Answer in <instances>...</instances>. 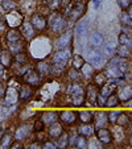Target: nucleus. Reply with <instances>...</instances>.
<instances>
[{
    "mask_svg": "<svg viewBox=\"0 0 132 149\" xmlns=\"http://www.w3.org/2000/svg\"><path fill=\"white\" fill-rule=\"evenodd\" d=\"M71 99V103H73V106H77V107H79V106H82V104L85 103V100H86V96H75V98H70Z\"/></svg>",
    "mask_w": 132,
    "mask_h": 149,
    "instance_id": "nucleus-43",
    "label": "nucleus"
},
{
    "mask_svg": "<svg viewBox=\"0 0 132 149\" xmlns=\"http://www.w3.org/2000/svg\"><path fill=\"white\" fill-rule=\"evenodd\" d=\"M118 62H119V58H114L110 61L108 66H107V70H106L107 78H111V79H122L123 78L124 74L122 73L120 69H119Z\"/></svg>",
    "mask_w": 132,
    "mask_h": 149,
    "instance_id": "nucleus-2",
    "label": "nucleus"
},
{
    "mask_svg": "<svg viewBox=\"0 0 132 149\" xmlns=\"http://www.w3.org/2000/svg\"><path fill=\"white\" fill-rule=\"evenodd\" d=\"M12 61H13V54L9 50H1V54H0V63L4 66V68H11Z\"/></svg>",
    "mask_w": 132,
    "mask_h": 149,
    "instance_id": "nucleus-18",
    "label": "nucleus"
},
{
    "mask_svg": "<svg viewBox=\"0 0 132 149\" xmlns=\"http://www.w3.org/2000/svg\"><path fill=\"white\" fill-rule=\"evenodd\" d=\"M87 59L93 66H102L104 62V57L103 53L98 49H93V50L89 52V56H87Z\"/></svg>",
    "mask_w": 132,
    "mask_h": 149,
    "instance_id": "nucleus-5",
    "label": "nucleus"
},
{
    "mask_svg": "<svg viewBox=\"0 0 132 149\" xmlns=\"http://www.w3.org/2000/svg\"><path fill=\"white\" fill-rule=\"evenodd\" d=\"M95 120V127L96 128H103V127H107V123H108V116H107L106 112H98L96 116L94 118Z\"/></svg>",
    "mask_w": 132,
    "mask_h": 149,
    "instance_id": "nucleus-20",
    "label": "nucleus"
},
{
    "mask_svg": "<svg viewBox=\"0 0 132 149\" xmlns=\"http://www.w3.org/2000/svg\"><path fill=\"white\" fill-rule=\"evenodd\" d=\"M44 125H45V123L42 120H36L34 121V125H33L34 127L33 130L36 131V132H41V131H44V128H45Z\"/></svg>",
    "mask_w": 132,
    "mask_h": 149,
    "instance_id": "nucleus-46",
    "label": "nucleus"
},
{
    "mask_svg": "<svg viewBox=\"0 0 132 149\" xmlns=\"http://www.w3.org/2000/svg\"><path fill=\"white\" fill-rule=\"evenodd\" d=\"M129 132L132 133V119H131V125H129Z\"/></svg>",
    "mask_w": 132,
    "mask_h": 149,
    "instance_id": "nucleus-56",
    "label": "nucleus"
},
{
    "mask_svg": "<svg viewBox=\"0 0 132 149\" xmlns=\"http://www.w3.org/2000/svg\"><path fill=\"white\" fill-rule=\"evenodd\" d=\"M70 58V53L65 49H59L57 53H54L53 56V62L54 63H61V65H65L66 62Z\"/></svg>",
    "mask_w": 132,
    "mask_h": 149,
    "instance_id": "nucleus-13",
    "label": "nucleus"
},
{
    "mask_svg": "<svg viewBox=\"0 0 132 149\" xmlns=\"http://www.w3.org/2000/svg\"><path fill=\"white\" fill-rule=\"evenodd\" d=\"M13 143V136L11 132H6L3 135V137L0 139V148L1 149H7L11 148V144Z\"/></svg>",
    "mask_w": 132,
    "mask_h": 149,
    "instance_id": "nucleus-22",
    "label": "nucleus"
},
{
    "mask_svg": "<svg viewBox=\"0 0 132 149\" xmlns=\"http://www.w3.org/2000/svg\"><path fill=\"white\" fill-rule=\"evenodd\" d=\"M69 146V135L66 132H62V135L58 137L57 141V148H68Z\"/></svg>",
    "mask_w": 132,
    "mask_h": 149,
    "instance_id": "nucleus-35",
    "label": "nucleus"
},
{
    "mask_svg": "<svg viewBox=\"0 0 132 149\" xmlns=\"http://www.w3.org/2000/svg\"><path fill=\"white\" fill-rule=\"evenodd\" d=\"M6 26H7L6 19L3 17V15H0V29H6Z\"/></svg>",
    "mask_w": 132,
    "mask_h": 149,
    "instance_id": "nucleus-52",
    "label": "nucleus"
},
{
    "mask_svg": "<svg viewBox=\"0 0 132 149\" xmlns=\"http://www.w3.org/2000/svg\"><path fill=\"white\" fill-rule=\"evenodd\" d=\"M85 4L81 3V1H77V3L71 4V8L68 11V16L71 21H77L78 19H81L85 13Z\"/></svg>",
    "mask_w": 132,
    "mask_h": 149,
    "instance_id": "nucleus-3",
    "label": "nucleus"
},
{
    "mask_svg": "<svg viewBox=\"0 0 132 149\" xmlns=\"http://www.w3.org/2000/svg\"><path fill=\"white\" fill-rule=\"evenodd\" d=\"M126 123H128V118H127L126 113L120 112V115H119L118 120H116V124H119L120 127H124V125H126Z\"/></svg>",
    "mask_w": 132,
    "mask_h": 149,
    "instance_id": "nucleus-45",
    "label": "nucleus"
},
{
    "mask_svg": "<svg viewBox=\"0 0 132 149\" xmlns=\"http://www.w3.org/2000/svg\"><path fill=\"white\" fill-rule=\"evenodd\" d=\"M78 132H79V135L89 137V136H91L94 133V127L91 124H82L78 128Z\"/></svg>",
    "mask_w": 132,
    "mask_h": 149,
    "instance_id": "nucleus-30",
    "label": "nucleus"
},
{
    "mask_svg": "<svg viewBox=\"0 0 132 149\" xmlns=\"http://www.w3.org/2000/svg\"><path fill=\"white\" fill-rule=\"evenodd\" d=\"M11 148H12V149L23 148V144H21V141H20V140H16V141H13V143L11 144Z\"/></svg>",
    "mask_w": 132,
    "mask_h": 149,
    "instance_id": "nucleus-51",
    "label": "nucleus"
},
{
    "mask_svg": "<svg viewBox=\"0 0 132 149\" xmlns=\"http://www.w3.org/2000/svg\"><path fill=\"white\" fill-rule=\"evenodd\" d=\"M29 133H31V127L29 125H20L19 128H17L16 133H15V139L21 141V140L28 137Z\"/></svg>",
    "mask_w": 132,
    "mask_h": 149,
    "instance_id": "nucleus-19",
    "label": "nucleus"
},
{
    "mask_svg": "<svg viewBox=\"0 0 132 149\" xmlns=\"http://www.w3.org/2000/svg\"><path fill=\"white\" fill-rule=\"evenodd\" d=\"M42 148H45V149H56L57 148V144H54L53 141H46V143L42 144Z\"/></svg>",
    "mask_w": 132,
    "mask_h": 149,
    "instance_id": "nucleus-49",
    "label": "nucleus"
},
{
    "mask_svg": "<svg viewBox=\"0 0 132 149\" xmlns=\"http://www.w3.org/2000/svg\"><path fill=\"white\" fill-rule=\"evenodd\" d=\"M62 132H64V125L58 121L52 123L50 127H49V136L53 139H58L62 135Z\"/></svg>",
    "mask_w": 132,
    "mask_h": 149,
    "instance_id": "nucleus-17",
    "label": "nucleus"
},
{
    "mask_svg": "<svg viewBox=\"0 0 132 149\" xmlns=\"http://www.w3.org/2000/svg\"><path fill=\"white\" fill-rule=\"evenodd\" d=\"M128 8H129V11H128V15H129V17H131V19H132V6H129Z\"/></svg>",
    "mask_w": 132,
    "mask_h": 149,
    "instance_id": "nucleus-55",
    "label": "nucleus"
},
{
    "mask_svg": "<svg viewBox=\"0 0 132 149\" xmlns=\"http://www.w3.org/2000/svg\"><path fill=\"white\" fill-rule=\"evenodd\" d=\"M96 139H98L102 144L107 145V144L112 143L114 136H112V133H111V131L107 130L106 127H103V128H98V131H96Z\"/></svg>",
    "mask_w": 132,
    "mask_h": 149,
    "instance_id": "nucleus-6",
    "label": "nucleus"
},
{
    "mask_svg": "<svg viewBox=\"0 0 132 149\" xmlns=\"http://www.w3.org/2000/svg\"><path fill=\"white\" fill-rule=\"evenodd\" d=\"M69 77H70V79H78L79 78V75H78V71H77V69H71L70 71H69Z\"/></svg>",
    "mask_w": 132,
    "mask_h": 149,
    "instance_id": "nucleus-50",
    "label": "nucleus"
},
{
    "mask_svg": "<svg viewBox=\"0 0 132 149\" xmlns=\"http://www.w3.org/2000/svg\"><path fill=\"white\" fill-rule=\"evenodd\" d=\"M41 120L45 124H49V125H50L52 123H54V121L58 120V113L54 112V111H48V112L42 113Z\"/></svg>",
    "mask_w": 132,
    "mask_h": 149,
    "instance_id": "nucleus-23",
    "label": "nucleus"
},
{
    "mask_svg": "<svg viewBox=\"0 0 132 149\" xmlns=\"http://www.w3.org/2000/svg\"><path fill=\"white\" fill-rule=\"evenodd\" d=\"M89 42H90V45L93 48H99V46L103 45L104 42V37L102 33L99 32H93V33L89 36Z\"/></svg>",
    "mask_w": 132,
    "mask_h": 149,
    "instance_id": "nucleus-15",
    "label": "nucleus"
},
{
    "mask_svg": "<svg viewBox=\"0 0 132 149\" xmlns=\"http://www.w3.org/2000/svg\"><path fill=\"white\" fill-rule=\"evenodd\" d=\"M71 40H73V32L66 31L64 33H61V36L56 40L54 45H56L57 49H66L71 44Z\"/></svg>",
    "mask_w": 132,
    "mask_h": 149,
    "instance_id": "nucleus-4",
    "label": "nucleus"
},
{
    "mask_svg": "<svg viewBox=\"0 0 132 149\" xmlns=\"http://www.w3.org/2000/svg\"><path fill=\"white\" fill-rule=\"evenodd\" d=\"M1 8H3L4 11L12 12L17 8V3L15 0H1Z\"/></svg>",
    "mask_w": 132,
    "mask_h": 149,
    "instance_id": "nucleus-32",
    "label": "nucleus"
},
{
    "mask_svg": "<svg viewBox=\"0 0 132 149\" xmlns=\"http://www.w3.org/2000/svg\"><path fill=\"white\" fill-rule=\"evenodd\" d=\"M94 118L95 115L91 111H81L78 113V119L82 121V124H91L94 121Z\"/></svg>",
    "mask_w": 132,
    "mask_h": 149,
    "instance_id": "nucleus-21",
    "label": "nucleus"
},
{
    "mask_svg": "<svg viewBox=\"0 0 132 149\" xmlns=\"http://www.w3.org/2000/svg\"><path fill=\"white\" fill-rule=\"evenodd\" d=\"M4 98H6V102L11 106V104H16L19 102V93H17L16 88L9 87L8 90L4 93Z\"/></svg>",
    "mask_w": 132,
    "mask_h": 149,
    "instance_id": "nucleus-16",
    "label": "nucleus"
},
{
    "mask_svg": "<svg viewBox=\"0 0 132 149\" xmlns=\"http://www.w3.org/2000/svg\"><path fill=\"white\" fill-rule=\"evenodd\" d=\"M115 88H116V86H114L112 83H106L104 86H102L101 88H99V94L101 95H103V96H106V98H108L111 94L115 91Z\"/></svg>",
    "mask_w": 132,
    "mask_h": 149,
    "instance_id": "nucleus-28",
    "label": "nucleus"
},
{
    "mask_svg": "<svg viewBox=\"0 0 132 149\" xmlns=\"http://www.w3.org/2000/svg\"><path fill=\"white\" fill-rule=\"evenodd\" d=\"M119 42H120V45L132 46V40L129 38L126 33H120V34H119Z\"/></svg>",
    "mask_w": 132,
    "mask_h": 149,
    "instance_id": "nucleus-39",
    "label": "nucleus"
},
{
    "mask_svg": "<svg viewBox=\"0 0 132 149\" xmlns=\"http://www.w3.org/2000/svg\"><path fill=\"white\" fill-rule=\"evenodd\" d=\"M0 131H1V125H0Z\"/></svg>",
    "mask_w": 132,
    "mask_h": 149,
    "instance_id": "nucleus-57",
    "label": "nucleus"
},
{
    "mask_svg": "<svg viewBox=\"0 0 132 149\" xmlns=\"http://www.w3.org/2000/svg\"><path fill=\"white\" fill-rule=\"evenodd\" d=\"M120 103V100H119L118 98V94H111V95L107 98V102H106V107H110V108H112V107H116L118 104Z\"/></svg>",
    "mask_w": 132,
    "mask_h": 149,
    "instance_id": "nucleus-36",
    "label": "nucleus"
},
{
    "mask_svg": "<svg viewBox=\"0 0 132 149\" xmlns=\"http://www.w3.org/2000/svg\"><path fill=\"white\" fill-rule=\"evenodd\" d=\"M0 54H1V49H0Z\"/></svg>",
    "mask_w": 132,
    "mask_h": 149,
    "instance_id": "nucleus-58",
    "label": "nucleus"
},
{
    "mask_svg": "<svg viewBox=\"0 0 132 149\" xmlns=\"http://www.w3.org/2000/svg\"><path fill=\"white\" fill-rule=\"evenodd\" d=\"M119 115H120V111H111V112L107 113V116H108V121L112 124H116V120H118Z\"/></svg>",
    "mask_w": 132,
    "mask_h": 149,
    "instance_id": "nucleus-41",
    "label": "nucleus"
},
{
    "mask_svg": "<svg viewBox=\"0 0 132 149\" xmlns=\"http://www.w3.org/2000/svg\"><path fill=\"white\" fill-rule=\"evenodd\" d=\"M81 70H82V74H83L86 78H91V77H94V74H95V70H94L93 65H91V63H86V62L83 63Z\"/></svg>",
    "mask_w": 132,
    "mask_h": 149,
    "instance_id": "nucleus-31",
    "label": "nucleus"
},
{
    "mask_svg": "<svg viewBox=\"0 0 132 149\" xmlns=\"http://www.w3.org/2000/svg\"><path fill=\"white\" fill-rule=\"evenodd\" d=\"M87 31H89V24H87L86 20H82V21H79V23L77 24L75 33L78 37H83L85 34L87 33Z\"/></svg>",
    "mask_w": 132,
    "mask_h": 149,
    "instance_id": "nucleus-26",
    "label": "nucleus"
},
{
    "mask_svg": "<svg viewBox=\"0 0 132 149\" xmlns=\"http://www.w3.org/2000/svg\"><path fill=\"white\" fill-rule=\"evenodd\" d=\"M37 71H38V74L42 77L49 75V74L52 73L50 63H48V62H40L38 65H37Z\"/></svg>",
    "mask_w": 132,
    "mask_h": 149,
    "instance_id": "nucleus-25",
    "label": "nucleus"
},
{
    "mask_svg": "<svg viewBox=\"0 0 132 149\" xmlns=\"http://www.w3.org/2000/svg\"><path fill=\"white\" fill-rule=\"evenodd\" d=\"M68 95L70 96V98H75V96H83V95H86V93H85V88L82 87L81 84L71 83L70 86H69V88H68Z\"/></svg>",
    "mask_w": 132,
    "mask_h": 149,
    "instance_id": "nucleus-14",
    "label": "nucleus"
},
{
    "mask_svg": "<svg viewBox=\"0 0 132 149\" xmlns=\"http://www.w3.org/2000/svg\"><path fill=\"white\" fill-rule=\"evenodd\" d=\"M31 23H32V25L34 26V29H36V31H44V29L48 26V19H46L44 15L36 13V15H33V16H32Z\"/></svg>",
    "mask_w": 132,
    "mask_h": 149,
    "instance_id": "nucleus-7",
    "label": "nucleus"
},
{
    "mask_svg": "<svg viewBox=\"0 0 132 149\" xmlns=\"http://www.w3.org/2000/svg\"><path fill=\"white\" fill-rule=\"evenodd\" d=\"M131 144H132V140H131Z\"/></svg>",
    "mask_w": 132,
    "mask_h": 149,
    "instance_id": "nucleus-59",
    "label": "nucleus"
},
{
    "mask_svg": "<svg viewBox=\"0 0 132 149\" xmlns=\"http://www.w3.org/2000/svg\"><path fill=\"white\" fill-rule=\"evenodd\" d=\"M107 83V75L106 73H98V74H94V84L96 87L101 88L102 86Z\"/></svg>",
    "mask_w": 132,
    "mask_h": 149,
    "instance_id": "nucleus-29",
    "label": "nucleus"
},
{
    "mask_svg": "<svg viewBox=\"0 0 132 149\" xmlns=\"http://www.w3.org/2000/svg\"><path fill=\"white\" fill-rule=\"evenodd\" d=\"M48 24L53 32L61 33V32H64L65 26H66V20H65V17L62 16L61 13L54 12V13H52L50 17L48 19Z\"/></svg>",
    "mask_w": 132,
    "mask_h": 149,
    "instance_id": "nucleus-1",
    "label": "nucleus"
},
{
    "mask_svg": "<svg viewBox=\"0 0 132 149\" xmlns=\"http://www.w3.org/2000/svg\"><path fill=\"white\" fill-rule=\"evenodd\" d=\"M21 32L20 31H17V29H11V31H8L7 32V34H6V38H7V41L11 44V42H16V41H19V40H21Z\"/></svg>",
    "mask_w": 132,
    "mask_h": 149,
    "instance_id": "nucleus-24",
    "label": "nucleus"
},
{
    "mask_svg": "<svg viewBox=\"0 0 132 149\" xmlns=\"http://www.w3.org/2000/svg\"><path fill=\"white\" fill-rule=\"evenodd\" d=\"M75 145H77V148H79V149H85V148H87V146H89V141H87L86 136H82V135L77 136Z\"/></svg>",
    "mask_w": 132,
    "mask_h": 149,
    "instance_id": "nucleus-37",
    "label": "nucleus"
},
{
    "mask_svg": "<svg viewBox=\"0 0 132 149\" xmlns=\"http://www.w3.org/2000/svg\"><path fill=\"white\" fill-rule=\"evenodd\" d=\"M118 4L120 6V8L127 9L129 6H131V0H118Z\"/></svg>",
    "mask_w": 132,
    "mask_h": 149,
    "instance_id": "nucleus-48",
    "label": "nucleus"
},
{
    "mask_svg": "<svg viewBox=\"0 0 132 149\" xmlns=\"http://www.w3.org/2000/svg\"><path fill=\"white\" fill-rule=\"evenodd\" d=\"M58 119L64 124H73V123H75V120H77V113L74 112V111L66 110V111H62V112L59 113Z\"/></svg>",
    "mask_w": 132,
    "mask_h": 149,
    "instance_id": "nucleus-12",
    "label": "nucleus"
},
{
    "mask_svg": "<svg viewBox=\"0 0 132 149\" xmlns=\"http://www.w3.org/2000/svg\"><path fill=\"white\" fill-rule=\"evenodd\" d=\"M118 98L120 102H128L132 100V84H124L119 88Z\"/></svg>",
    "mask_w": 132,
    "mask_h": 149,
    "instance_id": "nucleus-10",
    "label": "nucleus"
},
{
    "mask_svg": "<svg viewBox=\"0 0 132 149\" xmlns=\"http://www.w3.org/2000/svg\"><path fill=\"white\" fill-rule=\"evenodd\" d=\"M49 7L53 11H57L58 8L62 7V0H49Z\"/></svg>",
    "mask_w": 132,
    "mask_h": 149,
    "instance_id": "nucleus-44",
    "label": "nucleus"
},
{
    "mask_svg": "<svg viewBox=\"0 0 132 149\" xmlns=\"http://www.w3.org/2000/svg\"><path fill=\"white\" fill-rule=\"evenodd\" d=\"M20 32H21V34L28 40L33 38V37L36 36V29H34V26L32 25L31 20H25V21H23V24L20 25Z\"/></svg>",
    "mask_w": 132,
    "mask_h": 149,
    "instance_id": "nucleus-8",
    "label": "nucleus"
},
{
    "mask_svg": "<svg viewBox=\"0 0 132 149\" xmlns=\"http://www.w3.org/2000/svg\"><path fill=\"white\" fill-rule=\"evenodd\" d=\"M24 42L21 41V40H19V41H16V42H11L9 44V52H11L12 54H19V53H21V52L24 50Z\"/></svg>",
    "mask_w": 132,
    "mask_h": 149,
    "instance_id": "nucleus-27",
    "label": "nucleus"
},
{
    "mask_svg": "<svg viewBox=\"0 0 132 149\" xmlns=\"http://www.w3.org/2000/svg\"><path fill=\"white\" fill-rule=\"evenodd\" d=\"M15 61L20 62L21 65H24V63H27V61H28V57H27L25 53H19V54H15Z\"/></svg>",
    "mask_w": 132,
    "mask_h": 149,
    "instance_id": "nucleus-42",
    "label": "nucleus"
},
{
    "mask_svg": "<svg viewBox=\"0 0 132 149\" xmlns=\"http://www.w3.org/2000/svg\"><path fill=\"white\" fill-rule=\"evenodd\" d=\"M118 66H119V69H120V71L122 73H127V70H128V65H127L124 61H122V59H119V62H118Z\"/></svg>",
    "mask_w": 132,
    "mask_h": 149,
    "instance_id": "nucleus-47",
    "label": "nucleus"
},
{
    "mask_svg": "<svg viewBox=\"0 0 132 149\" xmlns=\"http://www.w3.org/2000/svg\"><path fill=\"white\" fill-rule=\"evenodd\" d=\"M4 93H6V88H4V84L0 83V98L4 96Z\"/></svg>",
    "mask_w": 132,
    "mask_h": 149,
    "instance_id": "nucleus-53",
    "label": "nucleus"
},
{
    "mask_svg": "<svg viewBox=\"0 0 132 149\" xmlns=\"http://www.w3.org/2000/svg\"><path fill=\"white\" fill-rule=\"evenodd\" d=\"M120 21H122V24H123L124 26H132V19L129 17L128 13H126V12H123V13H122Z\"/></svg>",
    "mask_w": 132,
    "mask_h": 149,
    "instance_id": "nucleus-40",
    "label": "nucleus"
},
{
    "mask_svg": "<svg viewBox=\"0 0 132 149\" xmlns=\"http://www.w3.org/2000/svg\"><path fill=\"white\" fill-rule=\"evenodd\" d=\"M83 63H85L83 57L79 56V54H74L73 59H71V65H73V68L77 69V70H81V68L83 66Z\"/></svg>",
    "mask_w": 132,
    "mask_h": 149,
    "instance_id": "nucleus-33",
    "label": "nucleus"
},
{
    "mask_svg": "<svg viewBox=\"0 0 132 149\" xmlns=\"http://www.w3.org/2000/svg\"><path fill=\"white\" fill-rule=\"evenodd\" d=\"M116 54H118L120 58H127V57H129V50H128V48L127 46H124V45H120L119 48H116Z\"/></svg>",
    "mask_w": 132,
    "mask_h": 149,
    "instance_id": "nucleus-38",
    "label": "nucleus"
},
{
    "mask_svg": "<svg viewBox=\"0 0 132 149\" xmlns=\"http://www.w3.org/2000/svg\"><path fill=\"white\" fill-rule=\"evenodd\" d=\"M32 95H33V91L29 87H21L19 91V99L21 100H28L29 98H32Z\"/></svg>",
    "mask_w": 132,
    "mask_h": 149,
    "instance_id": "nucleus-34",
    "label": "nucleus"
},
{
    "mask_svg": "<svg viewBox=\"0 0 132 149\" xmlns=\"http://www.w3.org/2000/svg\"><path fill=\"white\" fill-rule=\"evenodd\" d=\"M23 78H24V82L31 84V86H37V84L40 83V74H38V71L34 70V69L27 70Z\"/></svg>",
    "mask_w": 132,
    "mask_h": 149,
    "instance_id": "nucleus-9",
    "label": "nucleus"
},
{
    "mask_svg": "<svg viewBox=\"0 0 132 149\" xmlns=\"http://www.w3.org/2000/svg\"><path fill=\"white\" fill-rule=\"evenodd\" d=\"M98 94H99V87H96L95 84H91L87 87V91H86V100L89 102L90 104L95 106L96 104V98H98Z\"/></svg>",
    "mask_w": 132,
    "mask_h": 149,
    "instance_id": "nucleus-11",
    "label": "nucleus"
},
{
    "mask_svg": "<svg viewBox=\"0 0 132 149\" xmlns=\"http://www.w3.org/2000/svg\"><path fill=\"white\" fill-rule=\"evenodd\" d=\"M4 69H6V68H4V66L1 65V63H0V77H1V75L4 74Z\"/></svg>",
    "mask_w": 132,
    "mask_h": 149,
    "instance_id": "nucleus-54",
    "label": "nucleus"
}]
</instances>
